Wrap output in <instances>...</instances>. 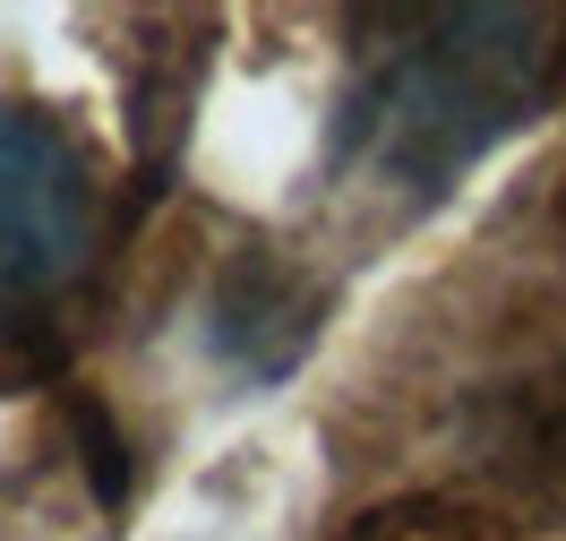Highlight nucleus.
<instances>
[{"instance_id":"f257e3e1","label":"nucleus","mask_w":566,"mask_h":541,"mask_svg":"<svg viewBox=\"0 0 566 541\" xmlns=\"http://www.w3.org/2000/svg\"><path fill=\"white\" fill-rule=\"evenodd\" d=\"M403 35L412 43L353 95L344 155L378 138L387 173L412 189H447L566 77V9H412Z\"/></svg>"},{"instance_id":"f03ea898","label":"nucleus","mask_w":566,"mask_h":541,"mask_svg":"<svg viewBox=\"0 0 566 541\" xmlns=\"http://www.w3.org/2000/svg\"><path fill=\"white\" fill-rule=\"evenodd\" d=\"M95 250V173L52 121L0 104V344L43 335L52 292Z\"/></svg>"},{"instance_id":"7ed1b4c3","label":"nucleus","mask_w":566,"mask_h":541,"mask_svg":"<svg viewBox=\"0 0 566 541\" xmlns=\"http://www.w3.org/2000/svg\"><path fill=\"white\" fill-rule=\"evenodd\" d=\"M318 326H326V284L301 275L292 258L258 250L214 284L207 344L232 361L241 378H283V370H301V353L318 344Z\"/></svg>"},{"instance_id":"20e7f679","label":"nucleus","mask_w":566,"mask_h":541,"mask_svg":"<svg viewBox=\"0 0 566 541\" xmlns=\"http://www.w3.org/2000/svg\"><path fill=\"white\" fill-rule=\"evenodd\" d=\"M70 422H77V447H86L95 507H112V516H120V507H129V481H138V472H129V438L112 430V413H104L95 396H70Z\"/></svg>"},{"instance_id":"39448f33","label":"nucleus","mask_w":566,"mask_h":541,"mask_svg":"<svg viewBox=\"0 0 566 541\" xmlns=\"http://www.w3.org/2000/svg\"><path fill=\"white\" fill-rule=\"evenodd\" d=\"M524 456H532L541 472H558V481H566V404L532 413V430H524Z\"/></svg>"}]
</instances>
